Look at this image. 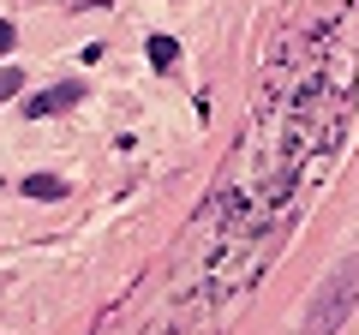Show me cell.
<instances>
[{"label": "cell", "instance_id": "6da1fadb", "mask_svg": "<svg viewBox=\"0 0 359 335\" xmlns=\"http://www.w3.org/2000/svg\"><path fill=\"white\" fill-rule=\"evenodd\" d=\"M353 306H359V258H341V264L318 282V294H311L306 323H299V329H306V335H335L347 317H353Z\"/></svg>", "mask_w": 359, "mask_h": 335}, {"label": "cell", "instance_id": "7a4b0ae2", "mask_svg": "<svg viewBox=\"0 0 359 335\" xmlns=\"http://www.w3.org/2000/svg\"><path fill=\"white\" fill-rule=\"evenodd\" d=\"M72 102H84V84H48V90H36L25 102V114L42 120V114H60V108H72Z\"/></svg>", "mask_w": 359, "mask_h": 335}, {"label": "cell", "instance_id": "3957f363", "mask_svg": "<svg viewBox=\"0 0 359 335\" xmlns=\"http://www.w3.org/2000/svg\"><path fill=\"white\" fill-rule=\"evenodd\" d=\"M25 198L54 204V198H66V180H60V174H30V180H25Z\"/></svg>", "mask_w": 359, "mask_h": 335}, {"label": "cell", "instance_id": "277c9868", "mask_svg": "<svg viewBox=\"0 0 359 335\" xmlns=\"http://www.w3.org/2000/svg\"><path fill=\"white\" fill-rule=\"evenodd\" d=\"M174 60H180V42L174 36H150V66H156V72H168Z\"/></svg>", "mask_w": 359, "mask_h": 335}, {"label": "cell", "instance_id": "5b68a950", "mask_svg": "<svg viewBox=\"0 0 359 335\" xmlns=\"http://www.w3.org/2000/svg\"><path fill=\"white\" fill-rule=\"evenodd\" d=\"M18 90H25V72H18V66H0V102L18 96Z\"/></svg>", "mask_w": 359, "mask_h": 335}, {"label": "cell", "instance_id": "8992f818", "mask_svg": "<svg viewBox=\"0 0 359 335\" xmlns=\"http://www.w3.org/2000/svg\"><path fill=\"white\" fill-rule=\"evenodd\" d=\"M13 42H18V30H13V25H6V18H0V54L13 48Z\"/></svg>", "mask_w": 359, "mask_h": 335}, {"label": "cell", "instance_id": "52a82bcc", "mask_svg": "<svg viewBox=\"0 0 359 335\" xmlns=\"http://www.w3.org/2000/svg\"><path fill=\"white\" fill-rule=\"evenodd\" d=\"M78 6H108V0H78Z\"/></svg>", "mask_w": 359, "mask_h": 335}]
</instances>
